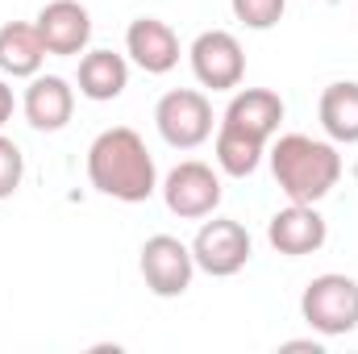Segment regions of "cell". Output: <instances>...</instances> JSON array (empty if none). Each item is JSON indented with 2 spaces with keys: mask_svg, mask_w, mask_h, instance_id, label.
I'll return each mask as SVG.
<instances>
[{
  "mask_svg": "<svg viewBox=\"0 0 358 354\" xmlns=\"http://www.w3.org/2000/svg\"><path fill=\"white\" fill-rule=\"evenodd\" d=\"M88 179L96 192H104L113 200H125V204H142L159 187L155 155L146 150L142 134L129 129V125L104 129L88 146Z\"/></svg>",
  "mask_w": 358,
  "mask_h": 354,
  "instance_id": "1",
  "label": "cell"
},
{
  "mask_svg": "<svg viewBox=\"0 0 358 354\" xmlns=\"http://www.w3.org/2000/svg\"><path fill=\"white\" fill-rule=\"evenodd\" d=\"M271 176L292 204H317L338 187L342 155L308 134H283L271 146Z\"/></svg>",
  "mask_w": 358,
  "mask_h": 354,
  "instance_id": "2",
  "label": "cell"
},
{
  "mask_svg": "<svg viewBox=\"0 0 358 354\" xmlns=\"http://www.w3.org/2000/svg\"><path fill=\"white\" fill-rule=\"evenodd\" d=\"M300 317L325 338L350 334L358 325V283L350 275H338V271L317 275L300 296Z\"/></svg>",
  "mask_w": 358,
  "mask_h": 354,
  "instance_id": "3",
  "label": "cell"
},
{
  "mask_svg": "<svg viewBox=\"0 0 358 354\" xmlns=\"http://www.w3.org/2000/svg\"><path fill=\"white\" fill-rule=\"evenodd\" d=\"M155 125L167 146L176 150H196L200 142L213 138V104L196 88H176L155 104Z\"/></svg>",
  "mask_w": 358,
  "mask_h": 354,
  "instance_id": "4",
  "label": "cell"
},
{
  "mask_svg": "<svg viewBox=\"0 0 358 354\" xmlns=\"http://www.w3.org/2000/svg\"><path fill=\"white\" fill-rule=\"evenodd\" d=\"M192 71L204 88L213 92H229L242 84L246 76V55H242V42L229 34V29H204L196 42H192Z\"/></svg>",
  "mask_w": 358,
  "mask_h": 354,
  "instance_id": "5",
  "label": "cell"
},
{
  "mask_svg": "<svg viewBox=\"0 0 358 354\" xmlns=\"http://www.w3.org/2000/svg\"><path fill=\"white\" fill-rule=\"evenodd\" d=\"M163 200H167V208L176 217H183V221L213 217V208L221 204V179H217V171L208 163L187 159V163H179V167L167 171V179H163Z\"/></svg>",
  "mask_w": 358,
  "mask_h": 354,
  "instance_id": "6",
  "label": "cell"
},
{
  "mask_svg": "<svg viewBox=\"0 0 358 354\" xmlns=\"http://www.w3.org/2000/svg\"><path fill=\"white\" fill-rule=\"evenodd\" d=\"M192 259L200 271L225 279V275H238L242 267L250 263V234L246 225L229 221V217H217V221H204L196 242H192Z\"/></svg>",
  "mask_w": 358,
  "mask_h": 354,
  "instance_id": "7",
  "label": "cell"
},
{
  "mask_svg": "<svg viewBox=\"0 0 358 354\" xmlns=\"http://www.w3.org/2000/svg\"><path fill=\"white\" fill-rule=\"evenodd\" d=\"M192 271H196L192 246H183L171 234L146 238V246H142V279H146V288L155 296H163V300L183 296L192 288Z\"/></svg>",
  "mask_w": 358,
  "mask_h": 354,
  "instance_id": "8",
  "label": "cell"
},
{
  "mask_svg": "<svg viewBox=\"0 0 358 354\" xmlns=\"http://www.w3.org/2000/svg\"><path fill=\"white\" fill-rule=\"evenodd\" d=\"M267 238L279 255L300 259V255H317V250L325 246L329 229H325V217H321L313 204H287V208H279V213L271 217Z\"/></svg>",
  "mask_w": 358,
  "mask_h": 354,
  "instance_id": "9",
  "label": "cell"
},
{
  "mask_svg": "<svg viewBox=\"0 0 358 354\" xmlns=\"http://www.w3.org/2000/svg\"><path fill=\"white\" fill-rule=\"evenodd\" d=\"M34 25H38V34L46 42V55H63V59L84 55V46L92 38V17L80 0H50L38 13Z\"/></svg>",
  "mask_w": 358,
  "mask_h": 354,
  "instance_id": "10",
  "label": "cell"
},
{
  "mask_svg": "<svg viewBox=\"0 0 358 354\" xmlns=\"http://www.w3.org/2000/svg\"><path fill=\"white\" fill-rule=\"evenodd\" d=\"M125 50L146 76H167L179 63V38L176 29L159 17H138L125 29Z\"/></svg>",
  "mask_w": 358,
  "mask_h": 354,
  "instance_id": "11",
  "label": "cell"
},
{
  "mask_svg": "<svg viewBox=\"0 0 358 354\" xmlns=\"http://www.w3.org/2000/svg\"><path fill=\"white\" fill-rule=\"evenodd\" d=\"M25 121L34 125V129H42V134H55V129H63L67 121H71V113H76V92L71 84L63 80V76H34L29 80V88H25Z\"/></svg>",
  "mask_w": 358,
  "mask_h": 354,
  "instance_id": "12",
  "label": "cell"
},
{
  "mask_svg": "<svg viewBox=\"0 0 358 354\" xmlns=\"http://www.w3.org/2000/svg\"><path fill=\"white\" fill-rule=\"evenodd\" d=\"M279 121H283V100H279V92H271V88H242L229 100L225 117H221V125H229L238 134H250L259 142H271Z\"/></svg>",
  "mask_w": 358,
  "mask_h": 354,
  "instance_id": "13",
  "label": "cell"
},
{
  "mask_svg": "<svg viewBox=\"0 0 358 354\" xmlns=\"http://www.w3.org/2000/svg\"><path fill=\"white\" fill-rule=\"evenodd\" d=\"M46 63V42L38 25L29 21H8L0 25V71L13 80H34Z\"/></svg>",
  "mask_w": 358,
  "mask_h": 354,
  "instance_id": "14",
  "label": "cell"
},
{
  "mask_svg": "<svg viewBox=\"0 0 358 354\" xmlns=\"http://www.w3.org/2000/svg\"><path fill=\"white\" fill-rule=\"evenodd\" d=\"M125 84H129V63L121 55H113V50H88L80 59V92L88 100H96V104L117 100L125 92Z\"/></svg>",
  "mask_w": 358,
  "mask_h": 354,
  "instance_id": "15",
  "label": "cell"
},
{
  "mask_svg": "<svg viewBox=\"0 0 358 354\" xmlns=\"http://www.w3.org/2000/svg\"><path fill=\"white\" fill-rule=\"evenodd\" d=\"M321 129L334 142H358V84L338 80L321 92Z\"/></svg>",
  "mask_w": 358,
  "mask_h": 354,
  "instance_id": "16",
  "label": "cell"
},
{
  "mask_svg": "<svg viewBox=\"0 0 358 354\" xmlns=\"http://www.w3.org/2000/svg\"><path fill=\"white\" fill-rule=\"evenodd\" d=\"M263 146H267V142H259V138H250V134H238V129H229V125L217 129V163H221L225 176H234V179H246V176L259 171Z\"/></svg>",
  "mask_w": 358,
  "mask_h": 354,
  "instance_id": "17",
  "label": "cell"
},
{
  "mask_svg": "<svg viewBox=\"0 0 358 354\" xmlns=\"http://www.w3.org/2000/svg\"><path fill=\"white\" fill-rule=\"evenodd\" d=\"M229 4H234V17L246 29H271V25H279V17L287 8V0H229Z\"/></svg>",
  "mask_w": 358,
  "mask_h": 354,
  "instance_id": "18",
  "label": "cell"
},
{
  "mask_svg": "<svg viewBox=\"0 0 358 354\" xmlns=\"http://www.w3.org/2000/svg\"><path fill=\"white\" fill-rule=\"evenodd\" d=\"M21 176H25V159H21V146L13 138L0 134V200H8L17 187H21Z\"/></svg>",
  "mask_w": 358,
  "mask_h": 354,
  "instance_id": "19",
  "label": "cell"
},
{
  "mask_svg": "<svg viewBox=\"0 0 358 354\" xmlns=\"http://www.w3.org/2000/svg\"><path fill=\"white\" fill-rule=\"evenodd\" d=\"M8 117H13V88L0 80V125H4Z\"/></svg>",
  "mask_w": 358,
  "mask_h": 354,
  "instance_id": "20",
  "label": "cell"
}]
</instances>
